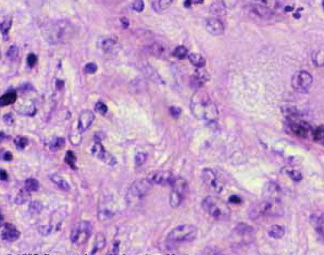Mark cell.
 <instances>
[{"mask_svg": "<svg viewBox=\"0 0 324 255\" xmlns=\"http://www.w3.org/2000/svg\"><path fill=\"white\" fill-rule=\"evenodd\" d=\"M191 111L196 119L206 124H215L219 119V111L208 93L198 90L194 93L191 100Z\"/></svg>", "mask_w": 324, "mask_h": 255, "instance_id": "obj_1", "label": "cell"}, {"mask_svg": "<svg viewBox=\"0 0 324 255\" xmlns=\"http://www.w3.org/2000/svg\"><path fill=\"white\" fill-rule=\"evenodd\" d=\"M42 30L46 42L53 46L67 43L74 35V26L67 20L49 22Z\"/></svg>", "mask_w": 324, "mask_h": 255, "instance_id": "obj_2", "label": "cell"}, {"mask_svg": "<svg viewBox=\"0 0 324 255\" xmlns=\"http://www.w3.org/2000/svg\"><path fill=\"white\" fill-rule=\"evenodd\" d=\"M284 214L282 204L278 199H265L260 203L253 205L249 211L251 219H260L264 217H280Z\"/></svg>", "mask_w": 324, "mask_h": 255, "instance_id": "obj_3", "label": "cell"}, {"mask_svg": "<svg viewBox=\"0 0 324 255\" xmlns=\"http://www.w3.org/2000/svg\"><path fill=\"white\" fill-rule=\"evenodd\" d=\"M201 207L210 217L218 221H227L231 216V210L228 205L215 196H207L202 200Z\"/></svg>", "mask_w": 324, "mask_h": 255, "instance_id": "obj_4", "label": "cell"}, {"mask_svg": "<svg viewBox=\"0 0 324 255\" xmlns=\"http://www.w3.org/2000/svg\"><path fill=\"white\" fill-rule=\"evenodd\" d=\"M197 228L194 225H179L171 230L166 240L171 243H187L197 238Z\"/></svg>", "mask_w": 324, "mask_h": 255, "instance_id": "obj_5", "label": "cell"}, {"mask_svg": "<svg viewBox=\"0 0 324 255\" xmlns=\"http://www.w3.org/2000/svg\"><path fill=\"white\" fill-rule=\"evenodd\" d=\"M152 183L148 180H141L132 183V186L129 188V190L125 195V200L129 204L137 203L142 201L145 196L149 194L151 190Z\"/></svg>", "mask_w": 324, "mask_h": 255, "instance_id": "obj_6", "label": "cell"}, {"mask_svg": "<svg viewBox=\"0 0 324 255\" xmlns=\"http://www.w3.org/2000/svg\"><path fill=\"white\" fill-rule=\"evenodd\" d=\"M202 181L205 185L217 194L222 192L224 187H226V181H224L223 176L218 171L213 168H205L202 171Z\"/></svg>", "mask_w": 324, "mask_h": 255, "instance_id": "obj_7", "label": "cell"}, {"mask_svg": "<svg viewBox=\"0 0 324 255\" xmlns=\"http://www.w3.org/2000/svg\"><path fill=\"white\" fill-rule=\"evenodd\" d=\"M92 235V223L87 221H81L73 227L71 231L70 239L72 243L76 245L85 244Z\"/></svg>", "mask_w": 324, "mask_h": 255, "instance_id": "obj_8", "label": "cell"}, {"mask_svg": "<svg viewBox=\"0 0 324 255\" xmlns=\"http://www.w3.org/2000/svg\"><path fill=\"white\" fill-rule=\"evenodd\" d=\"M278 7L277 0H253L251 9L261 19H269Z\"/></svg>", "mask_w": 324, "mask_h": 255, "instance_id": "obj_9", "label": "cell"}, {"mask_svg": "<svg viewBox=\"0 0 324 255\" xmlns=\"http://www.w3.org/2000/svg\"><path fill=\"white\" fill-rule=\"evenodd\" d=\"M172 191L170 194V204L172 208H178L181 205L182 201L185 196V191L187 189V181L183 177L177 176L173 185L171 186Z\"/></svg>", "mask_w": 324, "mask_h": 255, "instance_id": "obj_10", "label": "cell"}, {"mask_svg": "<svg viewBox=\"0 0 324 255\" xmlns=\"http://www.w3.org/2000/svg\"><path fill=\"white\" fill-rule=\"evenodd\" d=\"M313 83L312 75L305 70L298 71L292 79V85L297 91L300 92H307L309 91L310 87Z\"/></svg>", "mask_w": 324, "mask_h": 255, "instance_id": "obj_11", "label": "cell"}, {"mask_svg": "<svg viewBox=\"0 0 324 255\" xmlns=\"http://www.w3.org/2000/svg\"><path fill=\"white\" fill-rule=\"evenodd\" d=\"M66 215V208L65 207H61L57 210V211L53 213V215L51 217V221L50 224H49L48 226H42L39 228V232L42 234L43 236H49L52 232L58 231L59 229L62 221H64V218Z\"/></svg>", "mask_w": 324, "mask_h": 255, "instance_id": "obj_12", "label": "cell"}, {"mask_svg": "<svg viewBox=\"0 0 324 255\" xmlns=\"http://www.w3.org/2000/svg\"><path fill=\"white\" fill-rule=\"evenodd\" d=\"M91 153L95 156L96 159L102 161L103 163L109 165V166H114V165L118 163L116 159L105 149V147L101 145L100 141L94 142V145L91 148Z\"/></svg>", "mask_w": 324, "mask_h": 255, "instance_id": "obj_13", "label": "cell"}, {"mask_svg": "<svg viewBox=\"0 0 324 255\" xmlns=\"http://www.w3.org/2000/svg\"><path fill=\"white\" fill-rule=\"evenodd\" d=\"M177 176L173 175L171 172L168 171H158L149 174L147 180H149L154 185L158 186H172L173 182L175 181Z\"/></svg>", "mask_w": 324, "mask_h": 255, "instance_id": "obj_14", "label": "cell"}, {"mask_svg": "<svg viewBox=\"0 0 324 255\" xmlns=\"http://www.w3.org/2000/svg\"><path fill=\"white\" fill-rule=\"evenodd\" d=\"M234 232H235V235L237 237H240V238L243 240V242L246 244L251 243L255 239L254 228L244 223H241V224H238V225H236L235 229H234Z\"/></svg>", "mask_w": 324, "mask_h": 255, "instance_id": "obj_15", "label": "cell"}, {"mask_svg": "<svg viewBox=\"0 0 324 255\" xmlns=\"http://www.w3.org/2000/svg\"><path fill=\"white\" fill-rule=\"evenodd\" d=\"M95 120V114L91 110H84L81 112L78 120V131L80 133H85L92 126V124Z\"/></svg>", "mask_w": 324, "mask_h": 255, "instance_id": "obj_16", "label": "cell"}, {"mask_svg": "<svg viewBox=\"0 0 324 255\" xmlns=\"http://www.w3.org/2000/svg\"><path fill=\"white\" fill-rule=\"evenodd\" d=\"M15 110L17 113L21 115H26V116H32L35 115L36 112H37V108L34 104L33 100H29V99H23L15 105Z\"/></svg>", "mask_w": 324, "mask_h": 255, "instance_id": "obj_17", "label": "cell"}, {"mask_svg": "<svg viewBox=\"0 0 324 255\" xmlns=\"http://www.w3.org/2000/svg\"><path fill=\"white\" fill-rule=\"evenodd\" d=\"M290 129L292 134H295L297 137L308 138L312 132L310 131V127L305 122L300 120H291Z\"/></svg>", "mask_w": 324, "mask_h": 255, "instance_id": "obj_18", "label": "cell"}, {"mask_svg": "<svg viewBox=\"0 0 324 255\" xmlns=\"http://www.w3.org/2000/svg\"><path fill=\"white\" fill-rule=\"evenodd\" d=\"M206 30L209 34L213 36H220L224 33V24L221 20L215 19V17H210L205 22Z\"/></svg>", "mask_w": 324, "mask_h": 255, "instance_id": "obj_19", "label": "cell"}, {"mask_svg": "<svg viewBox=\"0 0 324 255\" xmlns=\"http://www.w3.org/2000/svg\"><path fill=\"white\" fill-rule=\"evenodd\" d=\"M98 46L99 48L105 53H115L119 50V43L118 40L113 37H102L100 40L98 42Z\"/></svg>", "mask_w": 324, "mask_h": 255, "instance_id": "obj_20", "label": "cell"}, {"mask_svg": "<svg viewBox=\"0 0 324 255\" xmlns=\"http://www.w3.org/2000/svg\"><path fill=\"white\" fill-rule=\"evenodd\" d=\"M149 53L158 59H165L169 56L170 49L168 45L161 42H156L152 43L149 46Z\"/></svg>", "mask_w": 324, "mask_h": 255, "instance_id": "obj_21", "label": "cell"}, {"mask_svg": "<svg viewBox=\"0 0 324 255\" xmlns=\"http://www.w3.org/2000/svg\"><path fill=\"white\" fill-rule=\"evenodd\" d=\"M21 237V232L11 224H4L3 229L1 231V238L7 242H15L19 240Z\"/></svg>", "mask_w": 324, "mask_h": 255, "instance_id": "obj_22", "label": "cell"}, {"mask_svg": "<svg viewBox=\"0 0 324 255\" xmlns=\"http://www.w3.org/2000/svg\"><path fill=\"white\" fill-rule=\"evenodd\" d=\"M209 78H210V75L206 70L198 69L196 72L193 74L192 78H191L192 86L199 89V88L205 86L206 83L209 80Z\"/></svg>", "mask_w": 324, "mask_h": 255, "instance_id": "obj_23", "label": "cell"}, {"mask_svg": "<svg viewBox=\"0 0 324 255\" xmlns=\"http://www.w3.org/2000/svg\"><path fill=\"white\" fill-rule=\"evenodd\" d=\"M264 195L268 199H278L282 195V190L276 182H269L264 188Z\"/></svg>", "mask_w": 324, "mask_h": 255, "instance_id": "obj_24", "label": "cell"}, {"mask_svg": "<svg viewBox=\"0 0 324 255\" xmlns=\"http://www.w3.org/2000/svg\"><path fill=\"white\" fill-rule=\"evenodd\" d=\"M188 60L197 69H202L206 64V59L198 52L188 53Z\"/></svg>", "mask_w": 324, "mask_h": 255, "instance_id": "obj_25", "label": "cell"}, {"mask_svg": "<svg viewBox=\"0 0 324 255\" xmlns=\"http://www.w3.org/2000/svg\"><path fill=\"white\" fill-rule=\"evenodd\" d=\"M16 92L15 90H9L7 91L6 93H4V95L1 96V98H0V105L2 106H7V105H10L12 104H15V102L16 101Z\"/></svg>", "mask_w": 324, "mask_h": 255, "instance_id": "obj_26", "label": "cell"}, {"mask_svg": "<svg viewBox=\"0 0 324 255\" xmlns=\"http://www.w3.org/2000/svg\"><path fill=\"white\" fill-rule=\"evenodd\" d=\"M268 234L273 239H281L285 235V228L281 225H272L269 228Z\"/></svg>", "mask_w": 324, "mask_h": 255, "instance_id": "obj_27", "label": "cell"}, {"mask_svg": "<svg viewBox=\"0 0 324 255\" xmlns=\"http://www.w3.org/2000/svg\"><path fill=\"white\" fill-rule=\"evenodd\" d=\"M106 247V238L102 234H98L95 238V241H94V245H93V250L91 251V254H96V252L100 251L103 248Z\"/></svg>", "mask_w": 324, "mask_h": 255, "instance_id": "obj_28", "label": "cell"}, {"mask_svg": "<svg viewBox=\"0 0 324 255\" xmlns=\"http://www.w3.org/2000/svg\"><path fill=\"white\" fill-rule=\"evenodd\" d=\"M50 180L51 181L55 183V185H57L58 187L60 188L61 190H64V191H70L71 190V187L69 183H67L66 180H65L64 178H62L61 176L59 175H51L50 176Z\"/></svg>", "mask_w": 324, "mask_h": 255, "instance_id": "obj_29", "label": "cell"}, {"mask_svg": "<svg viewBox=\"0 0 324 255\" xmlns=\"http://www.w3.org/2000/svg\"><path fill=\"white\" fill-rule=\"evenodd\" d=\"M173 0H154L152 1V8L155 9L157 12L164 11L165 9H168L171 4H172Z\"/></svg>", "mask_w": 324, "mask_h": 255, "instance_id": "obj_30", "label": "cell"}, {"mask_svg": "<svg viewBox=\"0 0 324 255\" xmlns=\"http://www.w3.org/2000/svg\"><path fill=\"white\" fill-rule=\"evenodd\" d=\"M29 199H30V191L24 187L23 189H21L19 191V194L16 196L15 201L16 204H24L25 202H28Z\"/></svg>", "mask_w": 324, "mask_h": 255, "instance_id": "obj_31", "label": "cell"}, {"mask_svg": "<svg viewBox=\"0 0 324 255\" xmlns=\"http://www.w3.org/2000/svg\"><path fill=\"white\" fill-rule=\"evenodd\" d=\"M172 56L175 57V58H178V59H179V60L185 59L186 57H188V50H187V48H186V47H184V46H178V47H177V48H175L174 50H173Z\"/></svg>", "mask_w": 324, "mask_h": 255, "instance_id": "obj_32", "label": "cell"}, {"mask_svg": "<svg viewBox=\"0 0 324 255\" xmlns=\"http://www.w3.org/2000/svg\"><path fill=\"white\" fill-rule=\"evenodd\" d=\"M12 26V17L8 16L6 19H3V21L1 22V34L3 37H7L8 34H9V30H10Z\"/></svg>", "mask_w": 324, "mask_h": 255, "instance_id": "obj_33", "label": "cell"}, {"mask_svg": "<svg viewBox=\"0 0 324 255\" xmlns=\"http://www.w3.org/2000/svg\"><path fill=\"white\" fill-rule=\"evenodd\" d=\"M24 187L30 192H35V191H37L39 189V182H38V180H36L35 178H29V180H25Z\"/></svg>", "mask_w": 324, "mask_h": 255, "instance_id": "obj_34", "label": "cell"}, {"mask_svg": "<svg viewBox=\"0 0 324 255\" xmlns=\"http://www.w3.org/2000/svg\"><path fill=\"white\" fill-rule=\"evenodd\" d=\"M312 61L316 66L322 68L324 66V50H320L316 53H313L312 56Z\"/></svg>", "mask_w": 324, "mask_h": 255, "instance_id": "obj_35", "label": "cell"}, {"mask_svg": "<svg viewBox=\"0 0 324 255\" xmlns=\"http://www.w3.org/2000/svg\"><path fill=\"white\" fill-rule=\"evenodd\" d=\"M65 162L69 165L72 169H76V156L72 151H67L65 156Z\"/></svg>", "mask_w": 324, "mask_h": 255, "instance_id": "obj_36", "label": "cell"}, {"mask_svg": "<svg viewBox=\"0 0 324 255\" xmlns=\"http://www.w3.org/2000/svg\"><path fill=\"white\" fill-rule=\"evenodd\" d=\"M19 56H20V49L17 48V46H16V45H13V46H11L10 48L8 49L7 57L10 60L15 61V60L17 59V58H19Z\"/></svg>", "mask_w": 324, "mask_h": 255, "instance_id": "obj_37", "label": "cell"}, {"mask_svg": "<svg viewBox=\"0 0 324 255\" xmlns=\"http://www.w3.org/2000/svg\"><path fill=\"white\" fill-rule=\"evenodd\" d=\"M42 209H43V205L39 202V201H32V202L30 203L29 210H30V213L33 214V215H35V214H39L40 211H42Z\"/></svg>", "mask_w": 324, "mask_h": 255, "instance_id": "obj_38", "label": "cell"}, {"mask_svg": "<svg viewBox=\"0 0 324 255\" xmlns=\"http://www.w3.org/2000/svg\"><path fill=\"white\" fill-rule=\"evenodd\" d=\"M312 136L314 140L321 142V144H324V126L319 127L316 131L312 132Z\"/></svg>", "mask_w": 324, "mask_h": 255, "instance_id": "obj_39", "label": "cell"}, {"mask_svg": "<svg viewBox=\"0 0 324 255\" xmlns=\"http://www.w3.org/2000/svg\"><path fill=\"white\" fill-rule=\"evenodd\" d=\"M285 172L287 174V176H289L291 180H292L294 181H300L301 178H303V176H301V173L296 171V169H286Z\"/></svg>", "mask_w": 324, "mask_h": 255, "instance_id": "obj_40", "label": "cell"}, {"mask_svg": "<svg viewBox=\"0 0 324 255\" xmlns=\"http://www.w3.org/2000/svg\"><path fill=\"white\" fill-rule=\"evenodd\" d=\"M65 145V140L64 139V138H56V139L51 142L49 147H50L51 150H60Z\"/></svg>", "mask_w": 324, "mask_h": 255, "instance_id": "obj_41", "label": "cell"}, {"mask_svg": "<svg viewBox=\"0 0 324 255\" xmlns=\"http://www.w3.org/2000/svg\"><path fill=\"white\" fill-rule=\"evenodd\" d=\"M15 145L17 149H24V148L29 145V139L24 137H16L15 139Z\"/></svg>", "mask_w": 324, "mask_h": 255, "instance_id": "obj_42", "label": "cell"}, {"mask_svg": "<svg viewBox=\"0 0 324 255\" xmlns=\"http://www.w3.org/2000/svg\"><path fill=\"white\" fill-rule=\"evenodd\" d=\"M95 111L98 112L99 114L105 115V114H107V112H108V106L105 104H103V102L99 101L95 105Z\"/></svg>", "mask_w": 324, "mask_h": 255, "instance_id": "obj_43", "label": "cell"}, {"mask_svg": "<svg viewBox=\"0 0 324 255\" xmlns=\"http://www.w3.org/2000/svg\"><path fill=\"white\" fill-rule=\"evenodd\" d=\"M217 1L221 3L226 9H233L237 3V0H217Z\"/></svg>", "mask_w": 324, "mask_h": 255, "instance_id": "obj_44", "label": "cell"}, {"mask_svg": "<svg viewBox=\"0 0 324 255\" xmlns=\"http://www.w3.org/2000/svg\"><path fill=\"white\" fill-rule=\"evenodd\" d=\"M146 159H147V154L143 153V152H139V153H137L136 156H135V164H136L137 166H141V165L145 162Z\"/></svg>", "mask_w": 324, "mask_h": 255, "instance_id": "obj_45", "label": "cell"}, {"mask_svg": "<svg viewBox=\"0 0 324 255\" xmlns=\"http://www.w3.org/2000/svg\"><path fill=\"white\" fill-rule=\"evenodd\" d=\"M97 70H98V66L95 63H93V62H91V63H88V64L85 65L84 72L86 73V74H94V73L96 72Z\"/></svg>", "mask_w": 324, "mask_h": 255, "instance_id": "obj_46", "label": "cell"}, {"mask_svg": "<svg viewBox=\"0 0 324 255\" xmlns=\"http://www.w3.org/2000/svg\"><path fill=\"white\" fill-rule=\"evenodd\" d=\"M37 61H38V58L35 55V53H30V55L28 56V64L30 68H34V66L37 64Z\"/></svg>", "mask_w": 324, "mask_h": 255, "instance_id": "obj_47", "label": "cell"}, {"mask_svg": "<svg viewBox=\"0 0 324 255\" xmlns=\"http://www.w3.org/2000/svg\"><path fill=\"white\" fill-rule=\"evenodd\" d=\"M81 134H82V133H80V132L78 131V133L74 134V135H71V136H70V139H71L72 145L78 146V145L81 144V140H82V137H81Z\"/></svg>", "mask_w": 324, "mask_h": 255, "instance_id": "obj_48", "label": "cell"}, {"mask_svg": "<svg viewBox=\"0 0 324 255\" xmlns=\"http://www.w3.org/2000/svg\"><path fill=\"white\" fill-rule=\"evenodd\" d=\"M144 7H145V4H144L143 0H134L133 2V9L136 12H142L144 10Z\"/></svg>", "mask_w": 324, "mask_h": 255, "instance_id": "obj_49", "label": "cell"}, {"mask_svg": "<svg viewBox=\"0 0 324 255\" xmlns=\"http://www.w3.org/2000/svg\"><path fill=\"white\" fill-rule=\"evenodd\" d=\"M170 113L173 116V118H179V115H181L182 113V110L181 108H178V106H171Z\"/></svg>", "mask_w": 324, "mask_h": 255, "instance_id": "obj_50", "label": "cell"}, {"mask_svg": "<svg viewBox=\"0 0 324 255\" xmlns=\"http://www.w3.org/2000/svg\"><path fill=\"white\" fill-rule=\"evenodd\" d=\"M204 3V0H185L184 1V7L186 8H191L194 4H201Z\"/></svg>", "mask_w": 324, "mask_h": 255, "instance_id": "obj_51", "label": "cell"}, {"mask_svg": "<svg viewBox=\"0 0 324 255\" xmlns=\"http://www.w3.org/2000/svg\"><path fill=\"white\" fill-rule=\"evenodd\" d=\"M2 119H3L4 122L7 123V125H12L13 120H15V119H13V115L11 113H7Z\"/></svg>", "mask_w": 324, "mask_h": 255, "instance_id": "obj_52", "label": "cell"}, {"mask_svg": "<svg viewBox=\"0 0 324 255\" xmlns=\"http://www.w3.org/2000/svg\"><path fill=\"white\" fill-rule=\"evenodd\" d=\"M2 160L4 161H11L12 160V154L9 151H4L2 153Z\"/></svg>", "mask_w": 324, "mask_h": 255, "instance_id": "obj_53", "label": "cell"}, {"mask_svg": "<svg viewBox=\"0 0 324 255\" xmlns=\"http://www.w3.org/2000/svg\"><path fill=\"white\" fill-rule=\"evenodd\" d=\"M120 21H121V23H122L124 29H128L129 28V24L130 23H129V20L127 19V17H121Z\"/></svg>", "mask_w": 324, "mask_h": 255, "instance_id": "obj_54", "label": "cell"}, {"mask_svg": "<svg viewBox=\"0 0 324 255\" xmlns=\"http://www.w3.org/2000/svg\"><path fill=\"white\" fill-rule=\"evenodd\" d=\"M119 253V241L113 244V249L111 250V254H118Z\"/></svg>", "mask_w": 324, "mask_h": 255, "instance_id": "obj_55", "label": "cell"}, {"mask_svg": "<svg viewBox=\"0 0 324 255\" xmlns=\"http://www.w3.org/2000/svg\"><path fill=\"white\" fill-rule=\"evenodd\" d=\"M0 173H1V180H7V178H8L7 172L3 171V169H1V171H0Z\"/></svg>", "mask_w": 324, "mask_h": 255, "instance_id": "obj_56", "label": "cell"}, {"mask_svg": "<svg viewBox=\"0 0 324 255\" xmlns=\"http://www.w3.org/2000/svg\"><path fill=\"white\" fill-rule=\"evenodd\" d=\"M322 7H323V9H324V0L322 1Z\"/></svg>", "mask_w": 324, "mask_h": 255, "instance_id": "obj_57", "label": "cell"}]
</instances>
